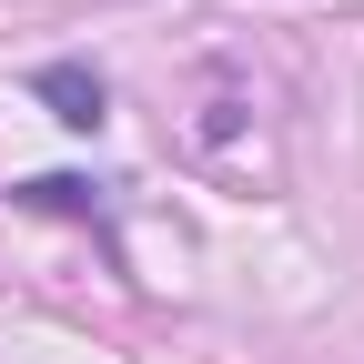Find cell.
<instances>
[{"instance_id":"6da1fadb","label":"cell","mask_w":364,"mask_h":364,"mask_svg":"<svg viewBox=\"0 0 364 364\" xmlns=\"http://www.w3.org/2000/svg\"><path fill=\"white\" fill-rule=\"evenodd\" d=\"M41 102H51L71 132H91V122H102V81H91V71H71V61H51V71H41Z\"/></svg>"},{"instance_id":"7a4b0ae2","label":"cell","mask_w":364,"mask_h":364,"mask_svg":"<svg viewBox=\"0 0 364 364\" xmlns=\"http://www.w3.org/2000/svg\"><path fill=\"white\" fill-rule=\"evenodd\" d=\"M31 203H51V213H91V182H81V172H51V182H31Z\"/></svg>"}]
</instances>
